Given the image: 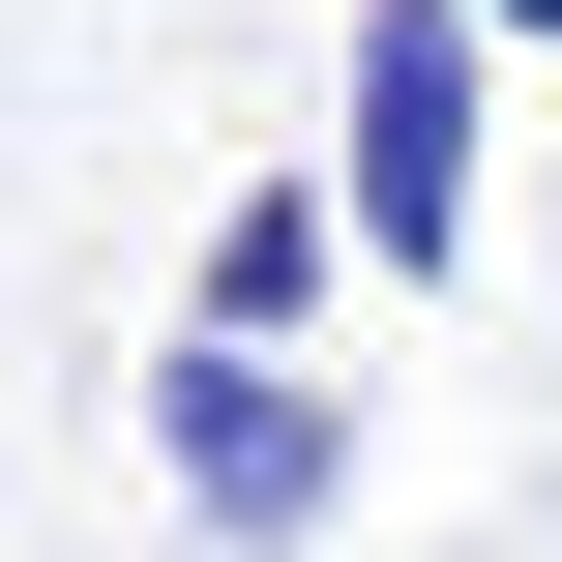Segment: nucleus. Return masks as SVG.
I'll return each mask as SVG.
<instances>
[{
	"label": "nucleus",
	"instance_id": "1",
	"mask_svg": "<svg viewBox=\"0 0 562 562\" xmlns=\"http://www.w3.org/2000/svg\"><path fill=\"white\" fill-rule=\"evenodd\" d=\"M148 474H178L207 562H296V533H356V385L296 326H178L148 356Z\"/></svg>",
	"mask_w": 562,
	"mask_h": 562
},
{
	"label": "nucleus",
	"instance_id": "2",
	"mask_svg": "<svg viewBox=\"0 0 562 562\" xmlns=\"http://www.w3.org/2000/svg\"><path fill=\"white\" fill-rule=\"evenodd\" d=\"M474 59H504L474 0H356V148H326V178H356V267H385V296L474 267Z\"/></svg>",
	"mask_w": 562,
	"mask_h": 562
},
{
	"label": "nucleus",
	"instance_id": "3",
	"mask_svg": "<svg viewBox=\"0 0 562 562\" xmlns=\"http://www.w3.org/2000/svg\"><path fill=\"white\" fill-rule=\"evenodd\" d=\"M356 296V178H237L207 207V326H326Z\"/></svg>",
	"mask_w": 562,
	"mask_h": 562
},
{
	"label": "nucleus",
	"instance_id": "4",
	"mask_svg": "<svg viewBox=\"0 0 562 562\" xmlns=\"http://www.w3.org/2000/svg\"><path fill=\"white\" fill-rule=\"evenodd\" d=\"M474 30H562V0H474Z\"/></svg>",
	"mask_w": 562,
	"mask_h": 562
}]
</instances>
